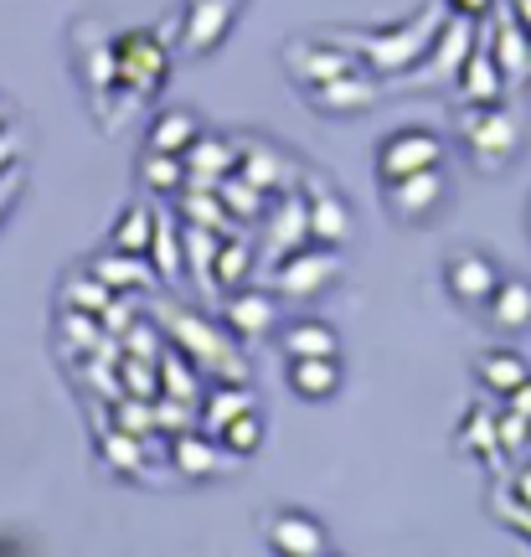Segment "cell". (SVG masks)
Listing matches in <instances>:
<instances>
[{"label":"cell","instance_id":"obj_31","mask_svg":"<svg viewBox=\"0 0 531 557\" xmlns=\"http://www.w3.org/2000/svg\"><path fill=\"white\" fill-rule=\"evenodd\" d=\"M139 186H145V191H160V197L181 191V186H186V160L165 156V150H145V156H139Z\"/></svg>","mask_w":531,"mask_h":557},{"label":"cell","instance_id":"obj_27","mask_svg":"<svg viewBox=\"0 0 531 557\" xmlns=\"http://www.w3.org/2000/svg\"><path fill=\"white\" fill-rule=\"evenodd\" d=\"M454 444H459L465 455H480V459H491V465H506V449H501V434H495V413H485V408H470V413H465Z\"/></svg>","mask_w":531,"mask_h":557},{"label":"cell","instance_id":"obj_9","mask_svg":"<svg viewBox=\"0 0 531 557\" xmlns=\"http://www.w3.org/2000/svg\"><path fill=\"white\" fill-rule=\"evenodd\" d=\"M233 16H237V0H192L181 11V52H192V58L217 52L222 37L233 32Z\"/></svg>","mask_w":531,"mask_h":557},{"label":"cell","instance_id":"obj_6","mask_svg":"<svg viewBox=\"0 0 531 557\" xmlns=\"http://www.w3.org/2000/svg\"><path fill=\"white\" fill-rule=\"evenodd\" d=\"M165 41L156 32H119L114 37V83H124L129 94H160V83H165Z\"/></svg>","mask_w":531,"mask_h":557},{"label":"cell","instance_id":"obj_23","mask_svg":"<svg viewBox=\"0 0 531 557\" xmlns=\"http://www.w3.org/2000/svg\"><path fill=\"white\" fill-rule=\"evenodd\" d=\"M289 160L279 156L274 145H263V139H248V145H237V176L254 181L258 191H274V186H289Z\"/></svg>","mask_w":531,"mask_h":557},{"label":"cell","instance_id":"obj_49","mask_svg":"<svg viewBox=\"0 0 531 557\" xmlns=\"http://www.w3.org/2000/svg\"><path fill=\"white\" fill-rule=\"evenodd\" d=\"M5 124H11V103L0 99V129H5Z\"/></svg>","mask_w":531,"mask_h":557},{"label":"cell","instance_id":"obj_13","mask_svg":"<svg viewBox=\"0 0 531 557\" xmlns=\"http://www.w3.org/2000/svg\"><path fill=\"white\" fill-rule=\"evenodd\" d=\"M485 26H491V58H495V67L506 73V83H516V78H527L531 73V37L521 32V21H516V11H485Z\"/></svg>","mask_w":531,"mask_h":557},{"label":"cell","instance_id":"obj_1","mask_svg":"<svg viewBox=\"0 0 531 557\" xmlns=\"http://www.w3.org/2000/svg\"><path fill=\"white\" fill-rule=\"evenodd\" d=\"M454 129H459L465 150H470V160L480 171H501L521 150V120L511 109H501V103H465Z\"/></svg>","mask_w":531,"mask_h":557},{"label":"cell","instance_id":"obj_18","mask_svg":"<svg viewBox=\"0 0 531 557\" xmlns=\"http://www.w3.org/2000/svg\"><path fill=\"white\" fill-rule=\"evenodd\" d=\"M474 377L485 382V393L511 398L516 387L531 377V361L521 357V351H511V346H485V351L474 357Z\"/></svg>","mask_w":531,"mask_h":557},{"label":"cell","instance_id":"obj_47","mask_svg":"<svg viewBox=\"0 0 531 557\" xmlns=\"http://www.w3.org/2000/svg\"><path fill=\"white\" fill-rule=\"evenodd\" d=\"M511 485H516V496H521V500H527V506H531V465H521V470H516V475H511Z\"/></svg>","mask_w":531,"mask_h":557},{"label":"cell","instance_id":"obj_5","mask_svg":"<svg viewBox=\"0 0 531 557\" xmlns=\"http://www.w3.org/2000/svg\"><path fill=\"white\" fill-rule=\"evenodd\" d=\"M449 201V176L444 165H429V171H413V176L382 181V207L393 212V222H433Z\"/></svg>","mask_w":531,"mask_h":557},{"label":"cell","instance_id":"obj_36","mask_svg":"<svg viewBox=\"0 0 531 557\" xmlns=\"http://www.w3.org/2000/svg\"><path fill=\"white\" fill-rule=\"evenodd\" d=\"M181 248H186V269L201 278H212V259H217V238L212 227H201V222H192V227H181Z\"/></svg>","mask_w":531,"mask_h":557},{"label":"cell","instance_id":"obj_21","mask_svg":"<svg viewBox=\"0 0 531 557\" xmlns=\"http://www.w3.org/2000/svg\"><path fill=\"white\" fill-rule=\"evenodd\" d=\"M88 274H99L114 295H135V289H150L156 284V269H150V259L145 253H99V259L88 263Z\"/></svg>","mask_w":531,"mask_h":557},{"label":"cell","instance_id":"obj_39","mask_svg":"<svg viewBox=\"0 0 531 557\" xmlns=\"http://www.w3.org/2000/svg\"><path fill=\"white\" fill-rule=\"evenodd\" d=\"M171 398H197V382H192V361L181 357V351H165V382H160Z\"/></svg>","mask_w":531,"mask_h":557},{"label":"cell","instance_id":"obj_11","mask_svg":"<svg viewBox=\"0 0 531 557\" xmlns=\"http://www.w3.org/2000/svg\"><path fill=\"white\" fill-rule=\"evenodd\" d=\"M305 218H310V238L316 243H341L351 238V218H346V201L325 176H305Z\"/></svg>","mask_w":531,"mask_h":557},{"label":"cell","instance_id":"obj_30","mask_svg":"<svg viewBox=\"0 0 531 557\" xmlns=\"http://www.w3.org/2000/svg\"><path fill=\"white\" fill-rule=\"evenodd\" d=\"M243 408H258V398H254V387H248V382H233V377H222L212 393H207V403H201V413H207V429H212V434L233 413H243Z\"/></svg>","mask_w":531,"mask_h":557},{"label":"cell","instance_id":"obj_35","mask_svg":"<svg viewBox=\"0 0 531 557\" xmlns=\"http://www.w3.org/2000/svg\"><path fill=\"white\" fill-rule=\"evenodd\" d=\"M99 449H103V459H109V470L114 475H139V459H145V444H139L129 429H103V438H99Z\"/></svg>","mask_w":531,"mask_h":557},{"label":"cell","instance_id":"obj_37","mask_svg":"<svg viewBox=\"0 0 531 557\" xmlns=\"http://www.w3.org/2000/svg\"><path fill=\"white\" fill-rule=\"evenodd\" d=\"M495 434H501L506 459L521 455V449L531 444V418H521V413H511V408H506V413H495Z\"/></svg>","mask_w":531,"mask_h":557},{"label":"cell","instance_id":"obj_2","mask_svg":"<svg viewBox=\"0 0 531 557\" xmlns=\"http://www.w3.org/2000/svg\"><path fill=\"white\" fill-rule=\"evenodd\" d=\"M335 37H346V32H335ZM433 37H439V11H423L413 26H393V32L346 37V41H356V52L372 62L376 73H403V67H413L418 58H429V41Z\"/></svg>","mask_w":531,"mask_h":557},{"label":"cell","instance_id":"obj_12","mask_svg":"<svg viewBox=\"0 0 531 557\" xmlns=\"http://www.w3.org/2000/svg\"><path fill=\"white\" fill-rule=\"evenodd\" d=\"M376 78H361V73H335V78L316 83V88H305V99H310V109H320V114H335V120H346V114H361V109H372L376 103Z\"/></svg>","mask_w":531,"mask_h":557},{"label":"cell","instance_id":"obj_46","mask_svg":"<svg viewBox=\"0 0 531 557\" xmlns=\"http://www.w3.org/2000/svg\"><path fill=\"white\" fill-rule=\"evenodd\" d=\"M506 408H511V413H521V418H531V377L516 387L511 398H506Z\"/></svg>","mask_w":531,"mask_h":557},{"label":"cell","instance_id":"obj_33","mask_svg":"<svg viewBox=\"0 0 531 557\" xmlns=\"http://www.w3.org/2000/svg\"><path fill=\"white\" fill-rule=\"evenodd\" d=\"M254 243H217V259H212V284L217 289H237L243 278L254 274Z\"/></svg>","mask_w":531,"mask_h":557},{"label":"cell","instance_id":"obj_38","mask_svg":"<svg viewBox=\"0 0 531 557\" xmlns=\"http://www.w3.org/2000/svg\"><path fill=\"white\" fill-rule=\"evenodd\" d=\"M491 506H495V517L506 521V527H511V532H521V537H531V506H527V500H521V506H516L511 485H495Z\"/></svg>","mask_w":531,"mask_h":557},{"label":"cell","instance_id":"obj_20","mask_svg":"<svg viewBox=\"0 0 531 557\" xmlns=\"http://www.w3.org/2000/svg\"><path fill=\"white\" fill-rule=\"evenodd\" d=\"M222 444H212L207 434H197V429H181L176 438H171V465H176V475L186 480H212L217 470H222Z\"/></svg>","mask_w":531,"mask_h":557},{"label":"cell","instance_id":"obj_8","mask_svg":"<svg viewBox=\"0 0 531 557\" xmlns=\"http://www.w3.org/2000/svg\"><path fill=\"white\" fill-rule=\"evenodd\" d=\"M263 542H269V553H279V557H325L331 553V532H325L310 511H295V506L263 517Z\"/></svg>","mask_w":531,"mask_h":557},{"label":"cell","instance_id":"obj_22","mask_svg":"<svg viewBox=\"0 0 531 557\" xmlns=\"http://www.w3.org/2000/svg\"><path fill=\"white\" fill-rule=\"evenodd\" d=\"M181 160H186V181L217 186V181L227 176V171H237V145H233V139H212L207 129H201V139Z\"/></svg>","mask_w":531,"mask_h":557},{"label":"cell","instance_id":"obj_7","mask_svg":"<svg viewBox=\"0 0 531 557\" xmlns=\"http://www.w3.org/2000/svg\"><path fill=\"white\" fill-rule=\"evenodd\" d=\"M429 165H444V139L413 124V129H397L376 145V181H397L413 176V171H429Z\"/></svg>","mask_w":531,"mask_h":557},{"label":"cell","instance_id":"obj_10","mask_svg":"<svg viewBox=\"0 0 531 557\" xmlns=\"http://www.w3.org/2000/svg\"><path fill=\"white\" fill-rule=\"evenodd\" d=\"M444 284H449V295L465 305V310H480L491 289L501 284V263L491 253H480V248H465V253H454L444 263Z\"/></svg>","mask_w":531,"mask_h":557},{"label":"cell","instance_id":"obj_3","mask_svg":"<svg viewBox=\"0 0 531 557\" xmlns=\"http://www.w3.org/2000/svg\"><path fill=\"white\" fill-rule=\"evenodd\" d=\"M165 331H171V341L181 346V357L192 361V367L222 372V377H233V382H248V361L233 357V341L217 336L207 320L186 315V310H171V315H165Z\"/></svg>","mask_w":531,"mask_h":557},{"label":"cell","instance_id":"obj_25","mask_svg":"<svg viewBox=\"0 0 531 557\" xmlns=\"http://www.w3.org/2000/svg\"><path fill=\"white\" fill-rule=\"evenodd\" d=\"M279 351L289 357H341V336H335L325 320H295L279 331Z\"/></svg>","mask_w":531,"mask_h":557},{"label":"cell","instance_id":"obj_28","mask_svg":"<svg viewBox=\"0 0 531 557\" xmlns=\"http://www.w3.org/2000/svg\"><path fill=\"white\" fill-rule=\"evenodd\" d=\"M217 444H222V455L227 459H248L263 449V413L258 408H243V413H233L222 429H217Z\"/></svg>","mask_w":531,"mask_h":557},{"label":"cell","instance_id":"obj_17","mask_svg":"<svg viewBox=\"0 0 531 557\" xmlns=\"http://www.w3.org/2000/svg\"><path fill=\"white\" fill-rule=\"evenodd\" d=\"M227 331L243 341H263L279 331V299L274 295H258V289H237L227 299Z\"/></svg>","mask_w":531,"mask_h":557},{"label":"cell","instance_id":"obj_43","mask_svg":"<svg viewBox=\"0 0 531 557\" xmlns=\"http://www.w3.org/2000/svg\"><path fill=\"white\" fill-rule=\"evenodd\" d=\"M145 418H156V408H145V403H119V423H114V429L139 434V429H145Z\"/></svg>","mask_w":531,"mask_h":557},{"label":"cell","instance_id":"obj_42","mask_svg":"<svg viewBox=\"0 0 531 557\" xmlns=\"http://www.w3.org/2000/svg\"><path fill=\"white\" fill-rule=\"evenodd\" d=\"M150 367H156V361H129V367H124V372H129V393H135V398H156V393H160V377L150 382Z\"/></svg>","mask_w":531,"mask_h":557},{"label":"cell","instance_id":"obj_29","mask_svg":"<svg viewBox=\"0 0 531 557\" xmlns=\"http://www.w3.org/2000/svg\"><path fill=\"white\" fill-rule=\"evenodd\" d=\"M150 269H156V278H165V284H181V274H186V248H181V233L171 218H156Z\"/></svg>","mask_w":531,"mask_h":557},{"label":"cell","instance_id":"obj_32","mask_svg":"<svg viewBox=\"0 0 531 557\" xmlns=\"http://www.w3.org/2000/svg\"><path fill=\"white\" fill-rule=\"evenodd\" d=\"M114 248L119 253H145L150 259V243H156V212H145V207H124V218L114 222Z\"/></svg>","mask_w":531,"mask_h":557},{"label":"cell","instance_id":"obj_34","mask_svg":"<svg viewBox=\"0 0 531 557\" xmlns=\"http://www.w3.org/2000/svg\"><path fill=\"white\" fill-rule=\"evenodd\" d=\"M114 299V289L99 274H73L62 284V310H83V315H99L103 305Z\"/></svg>","mask_w":531,"mask_h":557},{"label":"cell","instance_id":"obj_40","mask_svg":"<svg viewBox=\"0 0 531 557\" xmlns=\"http://www.w3.org/2000/svg\"><path fill=\"white\" fill-rule=\"evenodd\" d=\"M186 222H201V227H227V222H222V197L201 186L197 197L186 201Z\"/></svg>","mask_w":531,"mask_h":557},{"label":"cell","instance_id":"obj_44","mask_svg":"<svg viewBox=\"0 0 531 557\" xmlns=\"http://www.w3.org/2000/svg\"><path fill=\"white\" fill-rule=\"evenodd\" d=\"M16 160H21V135L5 124V129H0V171H5V165H16Z\"/></svg>","mask_w":531,"mask_h":557},{"label":"cell","instance_id":"obj_41","mask_svg":"<svg viewBox=\"0 0 531 557\" xmlns=\"http://www.w3.org/2000/svg\"><path fill=\"white\" fill-rule=\"evenodd\" d=\"M21 186H26V165L16 160V165H5V171H0V222H5V212L21 201Z\"/></svg>","mask_w":531,"mask_h":557},{"label":"cell","instance_id":"obj_45","mask_svg":"<svg viewBox=\"0 0 531 557\" xmlns=\"http://www.w3.org/2000/svg\"><path fill=\"white\" fill-rule=\"evenodd\" d=\"M444 5H449L454 16H470V21H480L485 16V11H491L495 0H444Z\"/></svg>","mask_w":531,"mask_h":557},{"label":"cell","instance_id":"obj_26","mask_svg":"<svg viewBox=\"0 0 531 557\" xmlns=\"http://www.w3.org/2000/svg\"><path fill=\"white\" fill-rule=\"evenodd\" d=\"M310 238V218H305V201L284 197V207H279L274 218H269V238H263V253L269 259H284L289 248H299V243Z\"/></svg>","mask_w":531,"mask_h":557},{"label":"cell","instance_id":"obj_48","mask_svg":"<svg viewBox=\"0 0 531 557\" xmlns=\"http://www.w3.org/2000/svg\"><path fill=\"white\" fill-rule=\"evenodd\" d=\"M511 5H516V21H521V32L531 37V0H511Z\"/></svg>","mask_w":531,"mask_h":557},{"label":"cell","instance_id":"obj_24","mask_svg":"<svg viewBox=\"0 0 531 557\" xmlns=\"http://www.w3.org/2000/svg\"><path fill=\"white\" fill-rule=\"evenodd\" d=\"M201 139V120L192 109H165L156 114L150 135H145V150H165V156H186L192 145Z\"/></svg>","mask_w":531,"mask_h":557},{"label":"cell","instance_id":"obj_15","mask_svg":"<svg viewBox=\"0 0 531 557\" xmlns=\"http://www.w3.org/2000/svg\"><path fill=\"white\" fill-rule=\"evenodd\" d=\"M480 310H485V320H491L501 336H521V331H531V278H506L501 274V284L491 289V299H485Z\"/></svg>","mask_w":531,"mask_h":557},{"label":"cell","instance_id":"obj_4","mask_svg":"<svg viewBox=\"0 0 531 557\" xmlns=\"http://www.w3.org/2000/svg\"><path fill=\"white\" fill-rule=\"evenodd\" d=\"M341 274H346V263H341V253H335L331 243H316V248L299 243L284 259H274L279 299H316V295H325Z\"/></svg>","mask_w":531,"mask_h":557},{"label":"cell","instance_id":"obj_16","mask_svg":"<svg viewBox=\"0 0 531 557\" xmlns=\"http://www.w3.org/2000/svg\"><path fill=\"white\" fill-rule=\"evenodd\" d=\"M459 88H465V103H501V94L511 88L506 83V73L495 67L491 47L485 41H470V52H465V62H459Z\"/></svg>","mask_w":531,"mask_h":557},{"label":"cell","instance_id":"obj_19","mask_svg":"<svg viewBox=\"0 0 531 557\" xmlns=\"http://www.w3.org/2000/svg\"><path fill=\"white\" fill-rule=\"evenodd\" d=\"M289 393L305 403H325L341 393V357H289Z\"/></svg>","mask_w":531,"mask_h":557},{"label":"cell","instance_id":"obj_14","mask_svg":"<svg viewBox=\"0 0 531 557\" xmlns=\"http://www.w3.org/2000/svg\"><path fill=\"white\" fill-rule=\"evenodd\" d=\"M356 58L341 52V47H316V41H289L284 47V73L299 83V88H316V83L335 78V73H351Z\"/></svg>","mask_w":531,"mask_h":557}]
</instances>
